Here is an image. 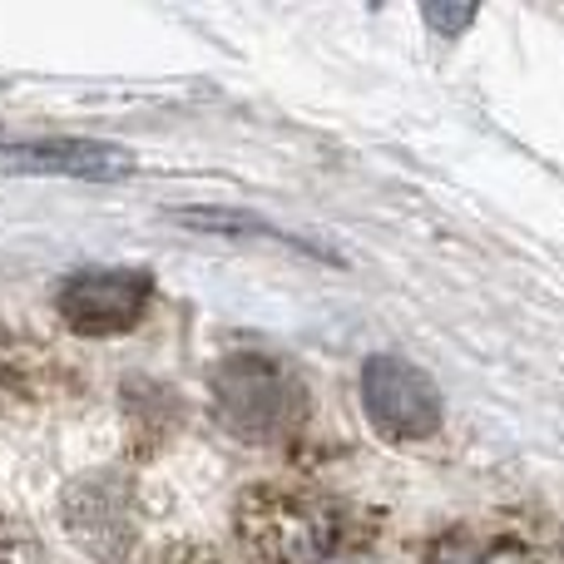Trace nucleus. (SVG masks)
<instances>
[{
	"label": "nucleus",
	"mask_w": 564,
	"mask_h": 564,
	"mask_svg": "<svg viewBox=\"0 0 564 564\" xmlns=\"http://www.w3.org/2000/svg\"><path fill=\"white\" fill-rule=\"evenodd\" d=\"M214 397L224 421L248 441H278L302 421V387L268 357H234L214 371Z\"/></svg>",
	"instance_id": "f257e3e1"
},
{
	"label": "nucleus",
	"mask_w": 564,
	"mask_h": 564,
	"mask_svg": "<svg viewBox=\"0 0 564 564\" xmlns=\"http://www.w3.org/2000/svg\"><path fill=\"white\" fill-rule=\"evenodd\" d=\"M361 406L371 426L391 441H426L441 431V391L416 361L406 357H367L361 367Z\"/></svg>",
	"instance_id": "f03ea898"
},
{
	"label": "nucleus",
	"mask_w": 564,
	"mask_h": 564,
	"mask_svg": "<svg viewBox=\"0 0 564 564\" xmlns=\"http://www.w3.org/2000/svg\"><path fill=\"white\" fill-rule=\"evenodd\" d=\"M154 278L139 268H99V273H69L55 292V307L65 327L85 337H115L129 332L149 307Z\"/></svg>",
	"instance_id": "7ed1b4c3"
},
{
	"label": "nucleus",
	"mask_w": 564,
	"mask_h": 564,
	"mask_svg": "<svg viewBox=\"0 0 564 564\" xmlns=\"http://www.w3.org/2000/svg\"><path fill=\"white\" fill-rule=\"evenodd\" d=\"M0 164L20 174H69V178H124L134 174V154L99 139H25V144H0Z\"/></svg>",
	"instance_id": "20e7f679"
},
{
	"label": "nucleus",
	"mask_w": 564,
	"mask_h": 564,
	"mask_svg": "<svg viewBox=\"0 0 564 564\" xmlns=\"http://www.w3.org/2000/svg\"><path fill=\"white\" fill-rule=\"evenodd\" d=\"M178 224L188 228H208V234H258V238H282L273 224L263 218H248V214H224V208H178ZM288 243V238H282Z\"/></svg>",
	"instance_id": "39448f33"
},
{
	"label": "nucleus",
	"mask_w": 564,
	"mask_h": 564,
	"mask_svg": "<svg viewBox=\"0 0 564 564\" xmlns=\"http://www.w3.org/2000/svg\"><path fill=\"white\" fill-rule=\"evenodd\" d=\"M426 20L441 30V35H460V30L476 20V10L470 6H426Z\"/></svg>",
	"instance_id": "423d86ee"
},
{
	"label": "nucleus",
	"mask_w": 564,
	"mask_h": 564,
	"mask_svg": "<svg viewBox=\"0 0 564 564\" xmlns=\"http://www.w3.org/2000/svg\"><path fill=\"white\" fill-rule=\"evenodd\" d=\"M431 564H516L510 555H500V550H476V545H460V550H441Z\"/></svg>",
	"instance_id": "0eeeda50"
}]
</instances>
